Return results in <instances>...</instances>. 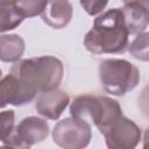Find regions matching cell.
Segmentation results:
<instances>
[{
  "label": "cell",
  "mask_w": 149,
  "mask_h": 149,
  "mask_svg": "<svg viewBox=\"0 0 149 149\" xmlns=\"http://www.w3.org/2000/svg\"><path fill=\"white\" fill-rule=\"evenodd\" d=\"M129 54L139 61L149 62V31H142L128 45Z\"/></svg>",
  "instance_id": "cell-14"
},
{
  "label": "cell",
  "mask_w": 149,
  "mask_h": 149,
  "mask_svg": "<svg viewBox=\"0 0 149 149\" xmlns=\"http://www.w3.org/2000/svg\"><path fill=\"white\" fill-rule=\"evenodd\" d=\"M49 125L38 116H27L20 121L13 133L1 143L13 148H30L44 141L49 135Z\"/></svg>",
  "instance_id": "cell-6"
},
{
  "label": "cell",
  "mask_w": 149,
  "mask_h": 149,
  "mask_svg": "<svg viewBox=\"0 0 149 149\" xmlns=\"http://www.w3.org/2000/svg\"><path fill=\"white\" fill-rule=\"evenodd\" d=\"M8 3H14V0H0V5H8Z\"/></svg>",
  "instance_id": "cell-21"
},
{
  "label": "cell",
  "mask_w": 149,
  "mask_h": 149,
  "mask_svg": "<svg viewBox=\"0 0 149 149\" xmlns=\"http://www.w3.org/2000/svg\"><path fill=\"white\" fill-rule=\"evenodd\" d=\"M47 3L48 0H14V5L26 17L41 15Z\"/></svg>",
  "instance_id": "cell-15"
},
{
  "label": "cell",
  "mask_w": 149,
  "mask_h": 149,
  "mask_svg": "<svg viewBox=\"0 0 149 149\" xmlns=\"http://www.w3.org/2000/svg\"><path fill=\"white\" fill-rule=\"evenodd\" d=\"M107 3L108 0H80V6L91 16L100 14L106 8Z\"/></svg>",
  "instance_id": "cell-17"
},
{
  "label": "cell",
  "mask_w": 149,
  "mask_h": 149,
  "mask_svg": "<svg viewBox=\"0 0 149 149\" xmlns=\"http://www.w3.org/2000/svg\"><path fill=\"white\" fill-rule=\"evenodd\" d=\"M125 23L130 35L144 31L149 24V9L140 2L125 3L122 8Z\"/></svg>",
  "instance_id": "cell-11"
},
{
  "label": "cell",
  "mask_w": 149,
  "mask_h": 149,
  "mask_svg": "<svg viewBox=\"0 0 149 149\" xmlns=\"http://www.w3.org/2000/svg\"><path fill=\"white\" fill-rule=\"evenodd\" d=\"M128 29L121 8H112L99 15L84 37V45L94 55L122 54L128 44Z\"/></svg>",
  "instance_id": "cell-1"
},
{
  "label": "cell",
  "mask_w": 149,
  "mask_h": 149,
  "mask_svg": "<svg viewBox=\"0 0 149 149\" xmlns=\"http://www.w3.org/2000/svg\"><path fill=\"white\" fill-rule=\"evenodd\" d=\"M71 116L92 122L104 134L106 129L122 116V108L119 102L105 95L83 94L73 99L70 105Z\"/></svg>",
  "instance_id": "cell-3"
},
{
  "label": "cell",
  "mask_w": 149,
  "mask_h": 149,
  "mask_svg": "<svg viewBox=\"0 0 149 149\" xmlns=\"http://www.w3.org/2000/svg\"><path fill=\"white\" fill-rule=\"evenodd\" d=\"M99 78L105 91L112 95H125L140 83L139 69L126 59H105L99 65Z\"/></svg>",
  "instance_id": "cell-4"
},
{
  "label": "cell",
  "mask_w": 149,
  "mask_h": 149,
  "mask_svg": "<svg viewBox=\"0 0 149 149\" xmlns=\"http://www.w3.org/2000/svg\"><path fill=\"white\" fill-rule=\"evenodd\" d=\"M69 102L70 97L68 95V93L62 90L55 88L51 91L41 92L36 99L35 108L42 116L50 120H57L65 111Z\"/></svg>",
  "instance_id": "cell-9"
},
{
  "label": "cell",
  "mask_w": 149,
  "mask_h": 149,
  "mask_svg": "<svg viewBox=\"0 0 149 149\" xmlns=\"http://www.w3.org/2000/svg\"><path fill=\"white\" fill-rule=\"evenodd\" d=\"M9 73L19 77L37 93H41L59 86L64 76V66L55 56H40L19 59L14 63Z\"/></svg>",
  "instance_id": "cell-2"
},
{
  "label": "cell",
  "mask_w": 149,
  "mask_h": 149,
  "mask_svg": "<svg viewBox=\"0 0 149 149\" xmlns=\"http://www.w3.org/2000/svg\"><path fill=\"white\" fill-rule=\"evenodd\" d=\"M143 148L146 149L149 148V127L144 130V134H143Z\"/></svg>",
  "instance_id": "cell-19"
},
{
  "label": "cell",
  "mask_w": 149,
  "mask_h": 149,
  "mask_svg": "<svg viewBox=\"0 0 149 149\" xmlns=\"http://www.w3.org/2000/svg\"><path fill=\"white\" fill-rule=\"evenodd\" d=\"M72 14L73 7L70 0H48L41 17L51 28L62 29L70 23Z\"/></svg>",
  "instance_id": "cell-10"
},
{
  "label": "cell",
  "mask_w": 149,
  "mask_h": 149,
  "mask_svg": "<svg viewBox=\"0 0 149 149\" xmlns=\"http://www.w3.org/2000/svg\"><path fill=\"white\" fill-rule=\"evenodd\" d=\"M1 107L6 105L23 106L34 100L37 92L21 80L19 77L8 73L0 81Z\"/></svg>",
  "instance_id": "cell-8"
},
{
  "label": "cell",
  "mask_w": 149,
  "mask_h": 149,
  "mask_svg": "<svg viewBox=\"0 0 149 149\" xmlns=\"http://www.w3.org/2000/svg\"><path fill=\"white\" fill-rule=\"evenodd\" d=\"M106 146L111 149H133L141 140L140 127L130 119L120 116L102 134Z\"/></svg>",
  "instance_id": "cell-7"
},
{
  "label": "cell",
  "mask_w": 149,
  "mask_h": 149,
  "mask_svg": "<svg viewBox=\"0 0 149 149\" xmlns=\"http://www.w3.org/2000/svg\"><path fill=\"white\" fill-rule=\"evenodd\" d=\"M0 19H1L0 31L3 34L20 26L22 21L26 19V16L16 8L14 3H8V5H0Z\"/></svg>",
  "instance_id": "cell-13"
},
{
  "label": "cell",
  "mask_w": 149,
  "mask_h": 149,
  "mask_svg": "<svg viewBox=\"0 0 149 149\" xmlns=\"http://www.w3.org/2000/svg\"><path fill=\"white\" fill-rule=\"evenodd\" d=\"M24 41L16 34L0 36V59L5 63L17 62L24 52Z\"/></svg>",
  "instance_id": "cell-12"
},
{
  "label": "cell",
  "mask_w": 149,
  "mask_h": 149,
  "mask_svg": "<svg viewBox=\"0 0 149 149\" xmlns=\"http://www.w3.org/2000/svg\"><path fill=\"white\" fill-rule=\"evenodd\" d=\"M92 139L91 125L73 116L58 121L52 130L54 142L64 149H83Z\"/></svg>",
  "instance_id": "cell-5"
},
{
  "label": "cell",
  "mask_w": 149,
  "mask_h": 149,
  "mask_svg": "<svg viewBox=\"0 0 149 149\" xmlns=\"http://www.w3.org/2000/svg\"><path fill=\"white\" fill-rule=\"evenodd\" d=\"M139 106L142 111V113L149 118V85L146 86L139 97Z\"/></svg>",
  "instance_id": "cell-18"
},
{
  "label": "cell",
  "mask_w": 149,
  "mask_h": 149,
  "mask_svg": "<svg viewBox=\"0 0 149 149\" xmlns=\"http://www.w3.org/2000/svg\"><path fill=\"white\" fill-rule=\"evenodd\" d=\"M14 119H15V113L14 111L9 109V111H2L0 114V125H1V129H0V137H1V142L5 141L15 129L14 127Z\"/></svg>",
  "instance_id": "cell-16"
},
{
  "label": "cell",
  "mask_w": 149,
  "mask_h": 149,
  "mask_svg": "<svg viewBox=\"0 0 149 149\" xmlns=\"http://www.w3.org/2000/svg\"><path fill=\"white\" fill-rule=\"evenodd\" d=\"M125 3H130V2H140L142 5H144L148 9H149V0H122Z\"/></svg>",
  "instance_id": "cell-20"
}]
</instances>
